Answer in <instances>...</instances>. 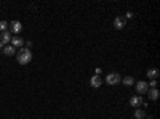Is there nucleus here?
<instances>
[{
	"label": "nucleus",
	"mask_w": 160,
	"mask_h": 119,
	"mask_svg": "<svg viewBox=\"0 0 160 119\" xmlns=\"http://www.w3.org/2000/svg\"><path fill=\"white\" fill-rule=\"evenodd\" d=\"M147 92H149V98H150V100H157V98H158V90H157V87H155V89H149Z\"/></svg>",
	"instance_id": "12"
},
{
	"label": "nucleus",
	"mask_w": 160,
	"mask_h": 119,
	"mask_svg": "<svg viewBox=\"0 0 160 119\" xmlns=\"http://www.w3.org/2000/svg\"><path fill=\"white\" fill-rule=\"evenodd\" d=\"M149 89H155L157 87V80H150V84H147Z\"/></svg>",
	"instance_id": "16"
},
{
	"label": "nucleus",
	"mask_w": 160,
	"mask_h": 119,
	"mask_svg": "<svg viewBox=\"0 0 160 119\" xmlns=\"http://www.w3.org/2000/svg\"><path fill=\"white\" fill-rule=\"evenodd\" d=\"M16 60L19 65H27V63H31V60H32V52L29 48H21L16 53Z\"/></svg>",
	"instance_id": "1"
},
{
	"label": "nucleus",
	"mask_w": 160,
	"mask_h": 119,
	"mask_svg": "<svg viewBox=\"0 0 160 119\" xmlns=\"http://www.w3.org/2000/svg\"><path fill=\"white\" fill-rule=\"evenodd\" d=\"M10 42H11V34H10V31H5V32L0 34V43H2V45H6V43H10Z\"/></svg>",
	"instance_id": "7"
},
{
	"label": "nucleus",
	"mask_w": 160,
	"mask_h": 119,
	"mask_svg": "<svg viewBox=\"0 0 160 119\" xmlns=\"http://www.w3.org/2000/svg\"><path fill=\"white\" fill-rule=\"evenodd\" d=\"M8 27H10V32H15V34H18V32H21V29H23V24L19 23V21H11L10 24H8Z\"/></svg>",
	"instance_id": "4"
},
{
	"label": "nucleus",
	"mask_w": 160,
	"mask_h": 119,
	"mask_svg": "<svg viewBox=\"0 0 160 119\" xmlns=\"http://www.w3.org/2000/svg\"><path fill=\"white\" fill-rule=\"evenodd\" d=\"M120 80H122V77H120L119 72H110V74L106 77V82L109 85H115V84H119Z\"/></svg>",
	"instance_id": "2"
},
{
	"label": "nucleus",
	"mask_w": 160,
	"mask_h": 119,
	"mask_svg": "<svg viewBox=\"0 0 160 119\" xmlns=\"http://www.w3.org/2000/svg\"><path fill=\"white\" fill-rule=\"evenodd\" d=\"M147 90H149L147 82H144V80H138V84H136V92H138V95H143V94H146Z\"/></svg>",
	"instance_id": "3"
},
{
	"label": "nucleus",
	"mask_w": 160,
	"mask_h": 119,
	"mask_svg": "<svg viewBox=\"0 0 160 119\" xmlns=\"http://www.w3.org/2000/svg\"><path fill=\"white\" fill-rule=\"evenodd\" d=\"M23 43H24L23 39H19V37H11V47H15V48L21 47V48H23Z\"/></svg>",
	"instance_id": "9"
},
{
	"label": "nucleus",
	"mask_w": 160,
	"mask_h": 119,
	"mask_svg": "<svg viewBox=\"0 0 160 119\" xmlns=\"http://www.w3.org/2000/svg\"><path fill=\"white\" fill-rule=\"evenodd\" d=\"M8 31V23L6 21H0V32Z\"/></svg>",
	"instance_id": "15"
},
{
	"label": "nucleus",
	"mask_w": 160,
	"mask_h": 119,
	"mask_svg": "<svg viewBox=\"0 0 160 119\" xmlns=\"http://www.w3.org/2000/svg\"><path fill=\"white\" fill-rule=\"evenodd\" d=\"M146 114H144V111H143V109H136V111H135V117L136 119H143Z\"/></svg>",
	"instance_id": "14"
},
{
	"label": "nucleus",
	"mask_w": 160,
	"mask_h": 119,
	"mask_svg": "<svg viewBox=\"0 0 160 119\" xmlns=\"http://www.w3.org/2000/svg\"><path fill=\"white\" fill-rule=\"evenodd\" d=\"M125 24H127V20L123 16H117L114 20V27H115V29H123Z\"/></svg>",
	"instance_id": "6"
},
{
	"label": "nucleus",
	"mask_w": 160,
	"mask_h": 119,
	"mask_svg": "<svg viewBox=\"0 0 160 119\" xmlns=\"http://www.w3.org/2000/svg\"><path fill=\"white\" fill-rule=\"evenodd\" d=\"M147 77H150L152 80H155V79L158 77V69H155V68H150V69H147Z\"/></svg>",
	"instance_id": "10"
},
{
	"label": "nucleus",
	"mask_w": 160,
	"mask_h": 119,
	"mask_svg": "<svg viewBox=\"0 0 160 119\" xmlns=\"http://www.w3.org/2000/svg\"><path fill=\"white\" fill-rule=\"evenodd\" d=\"M130 105L133 106V108H136V109H138V106L144 105V102H143V98H141V95H135V97H131V98H130Z\"/></svg>",
	"instance_id": "5"
},
{
	"label": "nucleus",
	"mask_w": 160,
	"mask_h": 119,
	"mask_svg": "<svg viewBox=\"0 0 160 119\" xmlns=\"http://www.w3.org/2000/svg\"><path fill=\"white\" fill-rule=\"evenodd\" d=\"M122 82L127 85V87H130V85H133L135 84V77H131V76H127V77H123L122 79Z\"/></svg>",
	"instance_id": "13"
},
{
	"label": "nucleus",
	"mask_w": 160,
	"mask_h": 119,
	"mask_svg": "<svg viewBox=\"0 0 160 119\" xmlns=\"http://www.w3.org/2000/svg\"><path fill=\"white\" fill-rule=\"evenodd\" d=\"M149 119H150V117H149Z\"/></svg>",
	"instance_id": "17"
},
{
	"label": "nucleus",
	"mask_w": 160,
	"mask_h": 119,
	"mask_svg": "<svg viewBox=\"0 0 160 119\" xmlns=\"http://www.w3.org/2000/svg\"><path fill=\"white\" fill-rule=\"evenodd\" d=\"M3 53H5V55H8V57H11V55H15V53H16V48H15V47H11V45H5V47H3Z\"/></svg>",
	"instance_id": "11"
},
{
	"label": "nucleus",
	"mask_w": 160,
	"mask_h": 119,
	"mask_svg": "<svg viewBox=\"0 0 160 119\" xmlns=\"http://www.w3.org/2000/svg\"><path fill=\"white\" fill-rule=\"evenodd\" d=\"M90 84H91V87H93V89H98V87H101L102 80H101V77H99V76H93V77H91V80H90Z\"/></svg>",
	"instance_id": "8"
}]
</instances>
